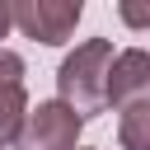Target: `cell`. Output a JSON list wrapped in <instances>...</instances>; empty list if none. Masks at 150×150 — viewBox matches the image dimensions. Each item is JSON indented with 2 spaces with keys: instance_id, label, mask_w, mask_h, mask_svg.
<instances>
[{
  "instance_id": "cell-1",
  "label": "cell",
  "mask_w": 150,
  "mask_h": 150,
  "mask_svg": "<svg viewBox=\"0 0 150 150\" xmlns=\"http://www.w3.org/2000/svg\"><path fill=\"white\" fill-rule=\"evenodd\" d=\"M108 70H112V42L108 38H84L56 70L61 103H70L80 117H94L108 108Z\"/></svg>"
},
{
  "instance_id": "cell-2",
  "label": "cell",
  "mask_w": 150,
  "mask_h": 150,
  "mask_svg": "<svg viewBox=\"0 0 150 150\" xmlns=\"http://www.w3.org/2000/svg\"><path fill=\"white\" fill-rule=\"evenodd\" d=\"M80 127H84V117L70 103L47 98V103L28 108V122H23L19 141H14V150H75Z\"/></svg>"
},
{
  "instance_id": "cell-3",
  "label": "cell",
  "mask_w": 150,
  "mask_h": 150,
  "mask_svg": "<svg viewBox=\"0 0 150 150\" xmlns=\"http://www.w3.org/2000/svg\"><path fill=\"white\" fill-rule=\"evenodd\" d=\"M9 9H14V28L33 42H47V47H61L84 14L80 0H23V5H9Z\"/></svg>"
},
{
  "instance_id": "cell-4",
  "label": "cell",
  "mask_w": 150,
  "mask_h": 150,
  "mask_svg": "<svg viewBox=\"0 0 150 150\" xmlns=\"http://www.w3.org/2000/svg\"><path fill=\"white\" fill-rule=\"evenodd\" d=\"M150 89V52L141 47H127L112 56V70H108V103H141V94Z\"/></svg>"
},
{
  "instance_id": "cell-5",
  "label": "cell",
  "mask_w": 150,
  "mask_h": 150,
  "mask_svg": "<svg viewBox=\"0 0 150 150\" xmlns=\"http://www.w3.org/2000/svg\"><path fill=\"white\" fill-rule=\"evenodd\" d=\"M28 122V94L23 84H0V145H14Z\"/></svg>"
},
{
  "instance_id": "cell-6",
  "label": "cell",
  "mask_w": 150,
  "mask_h": 150,
  "mask_svg": "<svg viewBox=\"0 0 150 150\" xmlns=\"http://www.w3.org/2000/svg\"><path fill=\"white\" fill-rule=\"evenodd\" d=\"M117 141H122V150H150V98L122 108V117H117Z\"/></svg>"
},
{
  "instance_id": "cell-7",
  "label": "cell",
  "mask_w": 150,
  "mask_h": 150,
  "mask_svg": "<svg viewBox=\"0 0 150 150\" xmlns=\"http://www.w3.org/2000/svg\"><path fill=\"white\" fill-rule=\"evenodd\" d=\"M117 14H122V23H131V28H150V5H131V0H122Z\"/></svg>"
},
{
  "instance_id": "cell-8",
  "label": "cell",
  "mask_w": 150,
  "mask_h": 150,
  "mask_svg": "<svg viewBox=\"0 0 150 150\" xmlns=\"http://www.w3.org/2000/svg\"><path fill=\"white\" fill-rule=\"evenodd\" d=\"M0 84H23V61L14 52H0Z\"/></svg>"
},
{
  "instance_id": "cell-9",
  "label": "cell",
  "mask_w": 150,
  "mask_h": 150,
  "mask_svg": "<svg viewBox=\"0 0 150 150\" xmlns=\"http://www.w3.org/2000/svg\"><path fill=\"white\" fill-rule=\"evenodd\" d=\"M9 28H14V9H9V5H0V38H5Z\"/></svg>"
}]
</instances>
